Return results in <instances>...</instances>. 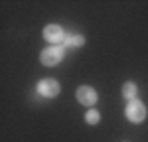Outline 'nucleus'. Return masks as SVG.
<instances>
[{
    "label": "nucleus",
    "mask_w": 148,
    "mask_h": 142,
    "mask_svg": "<svg viewBox=\"0 0 148 142\" xmlns=\"http://www.w3.org/2000/svg\"><path fill=\"white\" fill-rule=\"evenodd\" d=\"M63 55H65V51H63L61 46H49L40 53V61H42L46 67H53V65H57V63L63 59Z\"/></svg>",
    "instance_id": "1"
},
{
    "label": "nucleus",
    "mask_w": 148,
    "mask_h": 142,
    "mask_svg": "<svg viewBox=\"0 0 148 142\" xmlns=\"http://www.w3.org/2000/svg\"><path fill=\"white\" fill-rule=\"evenodd\" d=\"M126 118L130 120V122H134V124H138V122H142L144 118H146V106H144V103H140V101H130L128 105H126V111H125Z\"/></svg>",
    "instance_id": "2"
},
{
    "label": "nucleus",
    "mask_w": 148,
    "mask_h": 142,
    "mask_svg": "<svg viewBox=\"0 0 148 142\" xmlns=\"http://www.w3.org/2000/svg\"><path fill=\"white\" fill-rule=\"evenodd\" d=\"M44 40H47L51 46H61L65 42V32L56 24H49L44 28Z\"/></svg>",
    "instance_id": "3"
},
{
    "label": "nucleus",
    "mask_w": 148,
    "mask_h": 142,
    "mask_svg": "<svg viewBox=\"0 0 148 142\" xmlns=\"http://www.w3.org/2000/svg\"><path fill=\"white\" fill-rule=\"evenodd\" d=\"M36 91L42 95V97H47V99H51V97H57L59 95V83L56 79H42V81L38 83V87H36Z\"/></svg>",
    "instance_id": "4"
},
{
    "label": "nucleus",
    "mask_w": 148,
    "mask_h": 142,
    "mask_svg": "<svg viewBox=\"0 0 148 142\" xmlns=\"http://www.w3.org/2000/svg\"><path fill=\"white\" fill-rule=\"evenodd\" d=\"M75 95H77V101H79L81 105H85V106H93L95 103H97V93L93 91L91 87H87V85L79 87Z\"/></svg>",
    "instance_id": "5"
},
{
    "label": "nucleus",
    "mask_w": 148,
    "mask_h": 142,
    "mask_svg": "<svg viewBox=\"0 0 148 142\" xmlns=\"http://www.w3.org/2000/svg\"><path fill=\"white\" fill-rule=\"evenodd\" d=\"M136 85L132 81H126L125 85H123V97H125L126 101H134V97H136Z\"/></svg>",
    "instance_id": "6"
},
{
    "label": "nucleus",
    "mask_w": 148,
    "mask_h": 142,
    "mask_svg": "<svg viewBox=\"0 0 148 142\" xmlns=\"http://www.w3.org/2000/svg\"><path fill=\"white\" fill-rule=\"evenodd\" d=\"M85 120H87L89 124H97V122L101 120V115H99L95 109H89V111L85 113Z\"/></svg>",
    "instance_id": "7"
},
{
    "label": "nucleus",
    "mask_w": 148,
    "mask_h": 142,
    "mask_svg": "<svg viewBox=\"0 0 148 142\" xmlns=\"http://www.w3.org/2000/svg\"><path fill=\"white\" fill-rule=\"evenodd\" d=\"M65 44L67 46H73V47H81L85 44V38L83 36H71V38H65Z\"/></svg>",
    "instance_id": "8"
}]
</instances>
